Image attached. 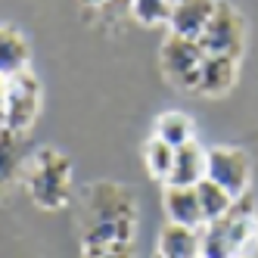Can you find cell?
I'll return each mask as SVG.
<instances>
[{
    "label": "cell",
    "instance_id": "8fae6325",
    "mask_svg": "<svg viewBox=\"0 0 258 258\" xmlns=\"http://www.w3.org/2000/svg\"><path fill=\"white\" fill-rule=\"evenodd\" d=\"M209 177V153L199 143H187L174 153V168L168 183L171 187H196L199 180Z\"/></svg>",
    "mask_w": 258,
    "mask_h": 258
},
{
    "label": "cell",
    "instance_id": "9c48e42d",
    "mask_svg": "<svg viewBox=\"0 0 258 258\" xmlns=\"http://www.w3.org/2000/svg\"><path fill=\"white\" fill-rule=\"evenodd\" d=\"M165 215L171 224H183V227H206V215H202L196 187H171L165 183Z\"/></svg>",
    "mask_w": 258,
    "mask_h": 258
},
{
    "label": "cell",
    "instance_id": "9a60e30c",
    "mask_svg": "<svg viewBox=\"0 0 258 258\" xmlns=\"http://www.w3.org/2000/svg\"><path fill=\"white\" fill-rule=\"evenodd\" d=\"M156 137H162L168 146L180 150V146L193 143V121L183 115V112H165L156 121Z\"/></svg>",
    "mask_w": 258,
    "mask_h": 258
},
{
    "label": "cell",
    "instance_id": "30bf717a",
    "mask_svg": "<svg viewBox=\"0 0 258 258\" xmlns=\"http://www.w3.org/2000/svg\"><path fill=\"white\" fill-rule=\"evenodd\" d=\"M159 258H202V233L196 227L183 224H165L159 233Z\"/></svg>",
    "mask_w": 258,
    "mask_h": 258
},
{
    "label": "cell",
    "instance_id": "3957f363",
    "mask_svg": "<svg viewBox=\"0 0 258 258\" xmlns=\"http://www.w3.org/2000/svg\"><path fill=\"white\" fill-rule=\"evenodd\" d=\"M25 183H28V196L38 209H47V212L62 209L72 196V165L62 153L44 146L28 162Z\"/></svg>",
    "mask_w": 258,
    "mask_h": 258
},
{
    "label": "cell",
    "instance_id": "8992f818",
    "mask_svg": "<svg viewBox=\"0 0 258 258\" xmlns=\"http://www.w3.org/2000/svg\"><path fill=\"white\" fill-rule=\"evenodd\" d=\"M199 44H202V50H206L209 56H233V59H239L243 44H246V25H243L239 10L230 4V0H218L215 16H212L206 34L199 38Z\"/></svg>",
    "mask_w": 258,
    "mask_h": 258
},
{
    "label": "cell",
    "instance_id": "e0dca14e",
    "mask_svg": "<svg viewBox=\"0 0 258 258\" xmlns=\"http://www.w3.org/2000/svg\"><path fill=\"white\" fill-rule=\"evenodd\" d=\"M171 13H174V0H131V16L146 28L171 22Z\"/></svg>",
    "mask_w": 258,
    "mask_h": 258
},
{
    "label": "cell",
    "instance_id": "6da1fadb",
    "mask_svg": "<svg viewBox=\"0 0 258 258\" xmlns=\"http://www.w3.org/2000/svg\"><path fill=\"white\" fill-rule=\"evenodd\" d=\"M137 202L121 183H94L81 206V246L112 249L134 246Z\"/></svg>",
    "mask_w": 258,
    "mask_h": 258
},
{
    "label": "cell",
    "instance_id": "ac0fdd59",
    "mask_svg": "<svg viewBox=\"0 0 258 258\" xmlns=\"http://www.w3.org/2000/svg\"><path fill=\"white\" fill-rule=\"evenodd\" d=\"M19 137L16 131H7L4 127V140H0V150H4V183H13L19 177L22 168V159H19Z\"/></svg>",
    "mask_w": 258,
    "mask_h": 258
},
{
    "label": "cell",
    "instance_id": "277c9868",
    "mask_svg": "<svg viewBox=\"0 0 258 258\" xmlns=\"http://www.w3.org/2000/svg\"><path fill=\"white\" fill-rule=\"evenodd\" d=\"M209 53L202 50L199 41L193 38H180V34H168L159 47V66L162 75L168 78L171 87L177 90H196L199 75H202V62Z\"/></svg>",
    "mask_w": 258,
    "mask_h": 258
},
{
    "label": "cell",
    "instance_id": "ba28073f",
    "mask_svg": "<svg viewBox=\"0 0 258 258\" xmlns=\"http://www.w3.org/2000/svg\"><path fill=\"white\" fill-rule=\"evenodd\" d=\"M215 7H218V0H174V13L168 22L171 34L199 41L215 16Z\"/></svg>",
    "mask_w": 258,
    "mask_h": 258
},
{
    "label": "cell",
    "instance_id": "2e32d148",
    "mask_svg": "<svg viewBox=\"0 0 258 258\" xmlns=\"http://www.w3.org/2000/svg\"><path fill=\"white\" fill-rule=\"evenodd\" d=\"M174 146H168L162 137H153V140H146L143 146V159H146V171H150L156 180H165L168 183L171 177V168H174Z\"/></svg>",
    "mask_w": 258,
    "mask_h": 258
},
{
    "label": "cell",
    "instance_id": "7c38bea8",
    "mask_svg": "<svg viewBox=\"0 0 258 258\" xmlns=\"http://www.w3.org/2000/svg\"><path fill=\"white\" fill-rule=\"evenodd\" d=\"M233 81H236V59H233V56H206L196 94L221 97L224 90L233 87Z\"/></svg>",
    "mask_w": 258,
    "mask_h": 258
},
{
    "label": "cell",
    "instance_id": "5b68a950",
    "mask_svg": "<svg viewBox=\"0 0 258 258\" xmlns=\"http://www.w3.org/2000/svg\"><path fill=\"white\" fill-rule=\"evenodd\" d=\"M41 106V84L31 72L4 78V127L16 134H25L34 124Z\"/></svg>",
    "mask_w": 258,
    "mask_h": 258
},
{
    "label": "cell",
    "instance_id": "d6986e66",
    "mask_svg": "<svg viewBox=\"0 0 258 258\" xmlns=\"http://www.w3.org/2000/svg\"><path fill=\"white\" fill-rule=\"evenodd\" d=\"M84 258H137L134 246H112V249H84Z\"/></svg>",
    "mask_w": 258,
    "mask_h": 258
},
{
    "label": "cell",
    "instance_id": "52a82bcc",
    "mask_svg": "<svg viewBox=\"0 0 258 258\" xmlns=\"http://www.w3.org/2000/svg\"><path fill=\"white\" fill-rule=\"evenodd\" d=\"M209 177L215 183H221L233 199H239L243 193H249L252 162L236 146H212L209 150Z\"/></svg>",
    "mask_w": 258,
    "mask_h": 258
},
{
    "label": "cell",
    "instance_id": "5bb4252c",
    "mask_svg": "<svg viewBox=\"0 0 258 258\" xmlns=\"http://www.w3.org/2000/svg\"><path fill=\"white\" fill-rule=\"evenodd\" d=\"M196 196H199L202 215H206V224H209V221L224 218V215L233 209V196H230L224 187H221V183H215L212 177H206V180L196 183Z\"/></svg>",
    "mask_w": 258,
    "mask_h": 258
},
{
    "label": "cell",
    "instance_id": "4fadbf2b",
    "mask_svg": "<svg viewBox=\"0 0 258 258\" xmlns=\"http://www.w3.org/2000/svg\"><path fill=\"white\" fill-rule=\"evenodd\" d=\"M25 66H28V44L22 38V31L4 25V31H0V75L4 78L22 75Z\"/></svg>",
    "mask_w": 258,
    "mask_h": 258
},
{
    "label": "cell",
    "instance_id": "7a4b0ae2",
    "mask_svg": "<svg viewBox=\"0 0 258 258\" xmlns=\"http://www.w3.org/2000/svg\"><path fill=\"white\" fill-rule=\"evenodd\" d=\"M202 233V258H252L258 249V215H255V199L243 193L233 199V209L209 221Z\"/></svg>",
    "mask_w": 258,
    "mask_h": 258
}]
</instances>
